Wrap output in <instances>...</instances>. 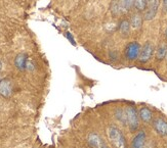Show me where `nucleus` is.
Listing matches in <instances>:
<instances>
[{"label": "nucleus", "mask_w": 167, "mask_h": 148, "mask_svg": "<svg viewBox=\"0 0 167 148\" xmlns=\"http://www.w3.org/2000/svg\"><path fill=\"white\" fill-rule=\"evenodd\" d=\"M108 136H109V139L112 142V144L116 148L126 147L124 136L122 135L121 131L118 128H116V127H110L109 130H108Z\"/></svg>", "instance_id": "f257e3e1"}, {"label": "nucleus", "mask_w": 167, "mask_h": 148, "mask_svg": "<svg viewBox=\"0 0 167 148\" xmlns=\"http://www.w3.org/2000/svg\"><path fill=\"white\" fill-rule=\"evenodd\" d=\"M126 118H127V125L131 131H135L139 128V115L134 107L128 106L125 109Z\"/></svg>", "instance_id": "f03ea898"}, {"label": "nucleus", "mask_w": 167, "mask_h": 148, "mask_svg": "<svg viewBox=\"0 0 167 148\" xmlns=\"http://www.w3.org/2000/svg\"><path fill=\"white\" fill-rule=\"evenodd\" d=\"M153 52H154V46L151 42H147L144 47L141 48V52H139V59L141 62H147L150 60V58L152 57Z\"/></svg>", "instance_id": "7ed1b4c3"}, {"label": "nucleus", "mask_w": 167, "mask_h": 148, "mask_svg": "<svg viewBox=\"0 0 167 148\" xmlns=\"http://www.w3.org/2000/svg\"><path fill=\"white\" fill-rule=\"evenodd\" d=\"M147 9L145 13V20H151L155 17L159 7V0H148V4H147Z\"/></svg>", "instance_id": "20e7f679"}, {"label": "nucleus", "mask_w": 167, "mask_h": 148, "mask_svg": "<svg viewBox=\"0 0 167 148\" xmlns=\"http://www.w3.org/2000/svg\"><path fill=\"white\" fill-rule=\"evenodd\" d=\"M139 52H141V46H139V43L137 42H131L130 44H128L127 47H126L125 55L128 59L133 60V59L139 57Z\"/></svg>", "instance_id": "39448f33"}, {"label": "nucleus", "mask_w": 167, "mask_h": 148, "mask_svg": "<svg viewBox=\"0 0 167 148\" xmlns=\"http://www.w3.org/2000/svg\"><path fill=\"white\" fill-rule=\"evenodd\" d=\"M12 93V86L9 80H0V95L3 97H9Z\"/></svg>", "instance_id": "423d86ee"}, {"label": "nucleus", "mask_w": 167, "mask_h": 148, "mask_svg": "<svg viewBox=\"0 0 167 148\" xmlns=\"http://www.w3.org/2000/svg\"><path fill=\"white\" fill-rule=\"evenodd\" d=\"M88 142L90 143L92 147L94 148H108L106 143L104 142V140L101 139L98 134L91 133L88 137Z\"/></svg>", "instance_id": "0eeeda50"}, {"label": "nucleus", "mask_w": 167, "mask_h": 148, "mask_svg": "<svg viewBox=\"0 0 167 148\" xmlns=\"http://www.w3.org/2000/svg\"><path fill=\"white\" fill-rule=\"evenodd\" d=\"M154 128L158 134L161 136H167V122L162 118H157L154 120Z\"/></svg>", "instance_id": "6e6552de"}, {"label": "nucleus", "mask_w": 167, "mask_h": 148, "mask_svg": "<svg viewBox=\"0 0 167 148\" xmlns=\"http://www.w3.org/2000/svg\"><path fill=\"white\" fill-rule=\"evenodd\" d=\"M146 142V134L144 131H141L132 140V148H144Z\"/></svg>", "instance_id": "1a4fd4ad"}, {"label": "nucleus", "mask_w": 167, "mask_h": 148, "mask_svg": "<svg viewBox=\"0 0 167 148\" xmlns=\"http://www.w3.org/2000/svg\"><path fill=\"white\" fill-rule=\"evenodd\" d=\"M27 55L25 53H21L19 54V55L17 56V58H15V67H18L19 70H25L27 67Z\"/></svg>", "instance_id": "9d476101"}, {"label": "nucleus", "mask_w": 167, "mask_h": 148, "mask_svg": "<svg viewBox=\"0 0 167 148\" xmlns=\"http://www.w3.org/2000/svg\"><path fill=\"white\" fill-rule=\"evenodd\" d=\"M119 30H120V33L123 37H127L130 32L129 22H128V20H122V22H120V26H119Z\"/></svg>", "instance_id": "9b49d317"}, {"label": "nucleus", "mask_w": 167, "mask_h": 148, "mask_svg": "<svg viewBox=\"0 0 167 148\" xmlns=\"http://www.w3.org/2000/svg\"><path fill=\"white\" fill-rule=\"evenodd\" d=\"M139 117L145 123H149L152 120V112L148 107H141L139 110Z\"/></svg>", "instance_id": "f8f14e48"}, {"label": "nucleus", "mask_w": 167, "mask_h": 148, "mask_svg": "<svg viewBox=\"0 0 167 148\" xmlns=\"http://www.w3.org/2000/svg\"><path fill=\"white\" fill-rule=\"evenodd\" d=\"M166 54H167V46H166L165 44L160 45V46L158 47L157 52H156V57H157V59L161 60V59H163L164 57H165Z\"/></svg>", "instance_id": "ddd939ff"}, {"label": "nucleus", "mask_w": 167, "mask_h": 148, "mask_svg": "<svg viewBox=\"0 0 167 148\" xmlns=\"http://www.w3.org/2000/svg\"><path fill=\"white\" fill-rule=\"evenodd\" d=\"M141 24H143V19L139 15H134L133 17H131V27L134 29H139L141 27Z\"/></svg>", "instance_id": "4468645a"}, {"label": "nucleus", "mask_w": 167, "mask_h": 148, "mask_svg": "<svg viewBox=\"0 0 167 148\" xmlns=\"http://www.w3.org/2000/svg\"><path fill=\"white\" fill-rule=\"evenodd\" d=\"M116 118H118L119 122H121L123 125H127V118H126V112L125 109H117L116 110Z\"/></svg>", "instance_id": "2eb2a0df"}, {"label": "nucleus", "mask_w": 167, "mask_h": 148, "mask_svg": "<svg viewBox=\"0 0 167 148\" xmlns=\"http://www.w3.org/2000/svg\"><path fill=\"white\" fill-rule=\"evenodd\" d=\"M122 11H128L134 4V0H119Z\"/></svg>", "instance_id": "dca6fc26"}, {"label": "nucleus", "mask_w": 167, "mask_h": 148, "mask_svg": "<svg viewBox=\"0 0 167 148\" xmlns=\"http://www.w3.org/2000/svg\"><path fill=\"white\" fill-rule=\"evenodd\" d=\"M111 11L113 15H117L119 13L122 12V9H121V6H120V2L119 0H113V3L111 6Z\"/></svg>", "instance_id": "f3484780"}, {"label": "nucleus", "mask_w": 167, "mask_h": 148, "mask_svg": "<svg viewBox=\"0 0 167 148\" xmlns=\"http://www.w3.org/2000/svg\"><path fill=\"white\" fill-rule=\"evenodd\" d=\"M147 4H148V0H134V6L136 9L139 11H143L146 9Z\"/></svg>", "instance_id": "a211bd4d"}, {"label": "nucleus", "mask_w": 167, "mask_h": 148, "mask_svg": "<svg viewBox=\"0 0 167 148\" xmlns=\"http://www.w3.org/2000/svg\"><path fill=\"white\" fill-rule=\"evenodd\" d=\"M66 36H67V38H68V40L70 41V42L72 43V44L73 45H75L76 43H75V40H74V38H73V36L71 35V33H69V32H68V33L66 34Z\"/></svg>", "instance_id": "6ab92c4d"}, {"label": "nucleus", "mask_w": 167, "mask_h": 148, "mask_svg": "<svg viewBox=\"0 0 167 148\" xmlns=\"http://www.w3.org/2000/svg\"><path fill=\"white\" fill-rule=\"evenodd\" d=\"M163 5H164V8L167 10V0H164L163 1Z\"/></svg>", "instance_id": "aec40b11"}, {"label": "nucleus", "mask_w": 167, "mask_h": 148, "mask_svg": "<svg viewBox=\"0 0 167 148\" xmlns=\"http://www.w3.org/2000/svg\"><path fill=\"white\" fill-rule=\"evenodd\" d=\"M1 67H2V62L0 61V69H1Z\"/></svg>", "instance_id": "412c9836"}, {"label": "nucleus", "mask_w": 167, "mask_h": 148, "mask_svg": "<svg viewBox=\"0 0 167 148\" xmlns=\"http://www.w3.org/2000/svg\"><path fill=\"white\" fill-rule=\"evenodd\" d=\"M165 36L167 37V29H166V31H165Z\"/></svg>", "instance_id": "4be33fe9"}]
</instances>
